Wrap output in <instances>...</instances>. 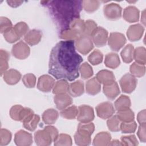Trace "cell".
I'll list each match as a JSON object with an SVG mask.
<instances>
[{"label": "cell", "mask_w": 146, "mask_h": 146, "mask_svg": "<svg viewBox=\"0 0 146 146\" xmlns=\"http://www.w3.org/2000/svg\"><path fill=\"white\" fill-rule=\"evenodd\" d=\"M82 61V57L76 51L74 40H61L50 52L48 73L56 79L73 81L79 76Z\"/></svg>", "instance_id": "6da1fadb"}, {"label": "cell", "mask_w": 146, "mask_h": 146, "mask_svg": "<svg viewBox=\"0 0 146 146\" xmlns=\"http://www.w3.org/2000/svg\"><path fill=\"white\" fill-rule=\"evenodd\" d=\"M83 1H41L46 6L52 19L61 33L70 28L71 25L80 18L83 8Z\"/></svg>", "instance_id": "7a4b0ae2"}, {"label": "cell", "mask_w": 146, "mask_h": 146, "mask_svg": "<svg viewBox=\"0 0 146 146\" xmlns=\"http://www.w3.org/2000/svg\"><path fill=\"white\" fill-rule=\"evenodd\" d=\"M94 131V125L93 123H80L74 136L76 144L77 145H89L91 141L90 136Z\"/></svg>", "instance_id": "3957f363"}, {"label": "cell", "mask_w": 146, "mask_h": 146, "mask_svg": "<svg viewBox=\"0 0 146 146\" xmlns=\"http://www.w3.org/2000/svg\"><path fill=\"white\" fill-rule=\"evenodd\" d=\"M58 130L54 127L47 126L44 129L39 130L34 134L35 141L37 145H40L41 141L43 145H49L52 141H55L58 137Z\"/></svg>", "instance_id": "277c9868"}, {"label": "cell", "mask_w": 146, "mask_h": 146, "mask_svg": "<svg viewBox=\"0 0 146 146\" xmlns=\"http://www.w3.org/2000/svg\"><path fill=\"white\" fill-rule=\"evenodd\" d=\"M10 115L13 120L21 121L23 123H25L30 120L34 115V113L29 108H23L20 105H15L10 109Z\"/></svg>", "instance_id": "5b68a950"}, {"label": "cell", "mask_w": 146, "mask_h": 146, "mask_svg": "<svg viewBox=\"0 0 146 146\" xmlns=\"http://www.w3.org/2000/svg\"><path fill=\"white\" fill-rule=\"evenodd\" d=\"M76 44L78 50L84 55L88 53L94 47L92 38L86 34L79 36L76 39Z\"/></svg>", "instance_id": "8992f818"}, {"label": "cell", "mask_w": 146, "mask_h": 146, "mask_svg": "<svg viewBox=\"0 0 146 146\" xmlns=\"http://www.w3.org/2000/svg\"><path fill=\"white\" fill-rule=\"evenodd\" d=\"M94 119V113L92 107L82 105L78 107L77 120L82 123H90Z\"/></svg>", "instance_id": "52a82bcc"}, {"label": "cell", "mask_w": 146, "mask_h": 146, "mask_svg": "<svg viewBox=\"0 0 146 146\" xmlns=\"http://www.w3.org/2000/svg\"><path fill=\"white\" fill-rule=\"evenodd\" d=\"M103 11L106 17L110 20H116L121 17V7L117 3H110L105 5Z\"/></svg>", "instance_id": "ba28073f"}, {"label": "cell", "mask_w": 146, "mask_h": 146, "mask_svg": "<svg viewBox=\"0 0 146 146\" xmlns=\"http://www.w3.org/2000/svg\"><path fill=\"white\" fill-rule=\"evenodd\" d=\"M126 39L124 35L119 33H111L108 38V44L110 48L115 51H118L125 43Z\"/></svg>", "instance_id": "9c48e42d"}, {"label": "cell", "mask_w": 146, "mask_h": 146, "mask_svg": "<svg viewBox=\"0 0 146 146\" xmlns=\"http://www.w3.org/2000/svg\"><path fill=\"white\" fill-rule=\"evenodd\" d=\"M136 79L129 74H126L120 80V84L122 91L125 93L132 92L136 88Z\"/></svg>", "instance_id": "30bf717a"}, {"label": "cell", "mask_w": 146, "mask_h": 146, "mask_svg": "<svg viewBox=\"0 0 146 146\" xmlns=\"http://www.w3.org/2000/svg\"><path fill=\"white\" fill-rule=\"evenodd\" d=\"M97 115L103 119H106L110 117L115 112L112 104L109 102H106L99 104L96 107Z\"/></svg>", "instance_id": "8fae6325"}, {"label": "cell", "mask_w": 146, "mask_h": 146, "mask_svg": "<svg viewBox=\"0 0 146 146\" xmlns=\"http://www.w3.org/2000/svg\"><path fill=\"white\" fill-rule=\"evenodd\" d=\"M94 44L97 47H102L106 45L107 38V31L102 27H97L91 35Z\"/></svg>", "instance_id": "7c38bea8"}, {"label": "cell", "mask_w": 146, "mask_h": 146, "mask_svg": "<svg viewBox=\"0 0 146 146\" xmlns=\"http://www.w3.org/2000/svg\"><path fill=\"white\" fill-rule=\"evenodd\" d=\"M13 55L19 59H24L30 54L29 47L22 40L13 46L11 50Z\"/></svg>", "instance_id": "4fadbf2b"}, {"label": "cell", "mask_w": 146, "mask_h": 146, "mask_svg": "<svg viewBox=\"0 0 146 146\" xmlns=\"http://www.w3.org/2000/svg\"><path fill=\"white\" fill-rule=\"evenodd\" d=\"M55 84V80L49 75H44L39 78L37 87L43 92H49Z\"/></svg>", "instance_id": "5bb4252c"}, {"label": "cell", "mask_w": 146, "mask_h": 146, "mask_svg": "<svg viewBox=\"0 0 146 146\" xmlns=\"http://www.w3.org/2000/svg\"><path fill=\"white\" fill-rule=\"evenodd\" d=\"M14 141L18 145H29L33 143L32 135L25 131L20 130L15 133Z\"/></svg>", "instance_id": "9a60e30c"}, {"label": "cell", "mask_w": 146, "mask_h": 146, "mask_svg": "<svg viewBox=\"0 0 146 146\" xmlns=\"http://www.w3.org/2000/svg\"><path fill=\"white\" fill-rule=\"evenodd\" d=\"M144 30V29L141 25H133L131 26L128 29L127 35L131 41L134 42L138 40L141 38Z\"/></svg>", "instance_id": "2e32d148"}, {"label": "cell", "mask_w": 146, "mask_h": 146, "mask_svg": "<svg viewBox=\"0 0 146 146\" xmlns=\"http://www.w3.org/2000/svg\"><path fill=\"white\" fill-rule=\"evenodd\" d=\"M124 19L129 22H135L139 21V11L135 6H129L124 9L123 12Z\"/></svg>", "instance_id": "e0dca14e"}, {"label": "cell", "mask_w": 146, "mask_h": 146, "mask_svg": "<svg viewBox=\"0 0 146 146\" xmlns=\"http://www.w3.org/2000/svg\"><path fill=\"white\" fill-rule=\"evenodd\" d=\"M96 79L100 83H103L104 85H108L115 82V76L112 72L103 70L98 72L96 74Z\"/></svg>", "instance_id": "ac0fdd59"}, {"label": "cell", "mask_w": 146, "mask_h": 146, "mask_svg": "<svg viewBox=\"0 0 146 146\" xmlns=\"http://www.w3.org/2000/svg\"><path fill=\"white\" fill-rule=\"evenodd\" d=\"M54 103L59 110H62L68 106H70L72 103V101L71 98L65 93L55 95L54 96Z\"/></svg>", "instance_id": "d6986e66"}, {"label": "cell", "mask_w": 146, "mask_h": 146, "mask_svg": "<svg viewBox=\"0 0 146 146\" xmlns=\"http://www.w3.org/2000/svg\"><path fill=\"white\" fill-rule=\"evenodd\" d=\"M21 78V74L19 71L14 69H10L5 72L3 75V79L6 83L13 85L17 84Z\"/></svg>", "instance_id": "ffe728a7"}, {"label": "cell", "mask_w": 146, "mask_h": 146, "mask_svg": "<svg viewBox=\"0 0 146 146\" xmlns=\"http://www.w3.org/2000/svg\"><path fill=\"white\" fill-rule=\"evenodd\" d=\"M103 92L108 98L110 99H115L120 93L117 83L114 82L110 84L104 85Z\"/></svg>", "instance_id": "44dd1931"}, {"label": "cell", "mask_w": 146, "mask_h": 146, "mask_svg": "<svg viewBox=\"0 0 146 146\" xmlns=\"http://www.w3.org/2000/svg\"><path fill=\"white\" fill-rule=\"evenodd\" d=\"M42 38L41 32L37 30H30L25 36V40L30 45L34 46L38 44Z\"/></svg>", "instance_id": "7402d4cb"}, {"label": "cell", "mask_w": 146, "mask_h": 146, "mask_svg": "<svg viewBox=\"0 0 146 146\" xmlns=\"http://www.w3.org/2000/svg\"><path fill=\"white\" fill-rule=\"evenodd\" d=\"M101 86L96 77L92 78L86 82V92L92 95L99 93L100 91Z\"/></svg>", "instance_id": "603a6c76"}, {"label": "cell", "mask_w": 146, "mask_h": 146, "mask_svg": "<svg viewBox=\"0 0 146 146\" xmlns=\"http://www.w3.org/2000/svg\"><path fill=\"white\" fill-rule=\"evenodd\" d=\"M105 65L109 68H116L120 63V59L118 55L114 52H110L106 55Z\"/></svg>", "instance_id": "cb8c5ba5"}, {"label": "cell", "mask_w": 146, "mask_h": 146, "mask_svg": "<svg viewBox=\"0 0 146 146\" xmlns=\"http://www.w3.org/2000/svg\"><path fill=\"white\" fill-rule=\"evenodd\" d=\"M70 95L74 97L79 96L84 92V84L80 80H78L69 85L68 91Z\"/></svg>", "instance_id": "d4e9b609"}, {"label": "cell", "mask_w": 146, "mask_h": 146, "mask_svg": "<svg viewBox=\"0 0 146 146\" xmlns=\"http://www.w3.org/2000/svg\"><path fill=\"white\" fill-rule=\"evenodd\" d=\"M58 112L54 109H48L42 115L43 121L47 124H54L57 120Z\"/></svg>", "instance_id": "484cf974"}, {"label": "cell", "mask_w": 146, "mask_h": 146, "mask_svg": "<svg viewBox=\"0 0 146 146\" xmlns=\"http://www.w3.org/2000/svg\"><path fill=\"white\" fill-rule=\"evenodd\" d=\"M133 51L134 48L132 44H128L125 46V47L123 49L120 54L124 62L129 63L133 60Z\"/></svg>", "instance_id": "4316f807"}, {"label": "cell", "mask_w": 146, "mask_h": 146, "mask_svg": "<svg viewBox=\"0 0 146 146\" xmlns=\"http://www.w3.org/2000/svg\"><path fill=\"white\" fill-rule=\"evenodd\" d=\"M115 106L118 111L127 110L131 106L130 99L125 95H121L115 102Z\"/></svg>", "instance_id": "83f0119b"}, {"label": "cell", "mask_w": 146, "mask_h": 146, "mask_svg": "<svg viewBox=\"0 0 146 146\" xmlns=\"http://www.w3.org/2000/svg\"><path fill=\"white\" fill-rule=\"evenodd\" d=\"M68 88L69 84L64 79H61L56 83L52 92L55 94H65L68 91Z\"/></svg>", "instance_id": "f1b7e54d"}, {"label": "cell", "mask_w": 146, "mask_h": 146, "mask_svg": "<svg viewBox=\"0 0 146 146\" xmlns=\"http://www.w3.org/2000/svg\"><path fill=\"white\" fill-rule=\"evenodd\" d=\"M116 115L120 121L124 122H131L134 119V113L129 108L118 111Z\"/></svg>", "instance_id": "f546056e"}, {"label": "cell", "mask_w": 146, "mask_h": 146, "mask_svg": "<svg viewBox=\"0 0 146 146\" xmlns=\"http://www.w3.org/2000/svg\"><path fill=\"white\" fill-rule=\"evenodd\" d=\"M133 56L136 62L140 64L145 65V49L144 47H139L136 48L134 51Z\"/></svg>", "instance_id": "4dcf8cb0"}, {"label": "cell", "mask_w": 146, "mask_h": 146, "mask_svg": "<svg viewBox=\"0 0 146 146\" xmlns=\"http://www.w3.org/2000/svg\"><path fill=\"white\" fill-rule=\"evenodd\" d=\"M78 113V110L75 106H72L66 109H63L60 112V115L67 119H74Z\"/></svg>", "instance_id": "1f68e13d"}, {"label": "cell", "mask_w": 146, "mask_h": 146, "mask_svg": "<svg viewBox=\"0 0 146 146\" xmlns=\"http://www.w3.org/2000/svg\"><path fill=\"white\" fill-rule=\"evenodd\" d=\"M108 129L111 131L117 132L120 129V120L117 117V115L112 116L109 119L107 122Z\"/></svg>", "instance_id": "d6a6232c"}, {"label": "cell", "mask_w": 146, "mask_h": 146, "mask_svg": "<svg viewBox=\"0 0 146 146\" xmlns=\"http://www.w3.org/2000/svg\"><path fill=\"white\" fill-rule=\"evenodd\" d=\"M10 55L8 52L5 50H1V75L2 76L3 74L8 68V60Z\"/></svg>", "instance_id": "836d02e7"}, {"label": "cell", "mask_w": 146, "mask_h": 146, "mask_svg": "<svg viewBox=\"0 0 146 146\" xmlns=\"http://www.w3.org/2000/svg\"><path fill=\"white\" fill-rule=\"evenodd\" d=\"M103 54L98 50H94L88 57V61L93 65H96L103 60Z\"/></svg>", "instance_id": "e575fe53"}, {"label": "cell", "mask_w": 146, "mask_h": 146, "mask_svg": "<svg viewBox=\"0 0 146 146\" xmlns=\"http://www.w3.org/2000/svg\"><path fill=\"white\" fill-rule=\"evenodd\" d=\"M130 72L136 76H142L145 74V66L137 63H133L130 66Z\"/></svg>", "instance_id": "d590c367"}, {"label": "cell", "mask_w": 146, "mask_h": 146, "mask_svg": "<svg viewBox=\"0 0 146 146\" xmlns=\"http://www.w3.org/2000/svg\"><path fill=\"white\" fill-rule=\"evenodd\" d=\"M82 6L84 9L88 12L92 13L97 10L99 6L98 1H83Z\"/></svg>", "instance_id": "8d00e7d4"}, {"label": "cell", "mask_w": 146, "mask_h": 146, "mask_svg": "<svg viewBox=\"0 0 146 146\" xmlns=\"http://www.w3.org/2000/svg\"><path fill=\"white\" fill-rule=\"evenodd\" d=\"M79 71L81 74L82 78L84 79H87L93 75L92 67L86 62L84 63L80 67H79Z\"/></svg>", "instance_id": "74e56055"}, {"label": "cell", "mask_w": 146, "mask_h": 146, "mask_svg": "<svg viewBox=\"0 0 146 146\" xmlns=\"http://www.w3.org/2000/svg\"><path fill=\"white\" fill-rule=\"evenodd\" d=\"M40 120V117L38 115H35L33 116V117L27 122L23 123V127L31 131H33L35 130L36 128L38 122Z\"/></svg>", "instance_id": "f35d334b"}, {"label": "cell", "mask_w": 146, "mask_h": 146, "mask_svg": "<svg viewBox=\"0 0 146 146\" xmlns=\"http://www.w3.org/2000/svg\"><path fill=\"white\" fill-rule=\"evenodd\" d=\"M136 128V123L135 121L124 122L120 124V129L123 133H133Z\"/></svg>", "instance_id": "ab89813d"}, {"label": "cell", "mask_w": 146, "mask_h": 146, "mask_svg": "<svg viewBox=\"0 0 146 146\" xmlns=\"http://www.w3.org/2000/svg\"><path fill=\"white\" fill-rule=\"evenodd\" d=\"M4 38L9 43H14L19 39V36L15 33L14 27L11 28L5 33H3Z\"/></svg>", "instance_id": "60d3db41"}, {"label": "cell", "mask_w": 146, "mask_h": 146, "mask_svg": "<svg viewBox=\"0 0 146 146\" xmlns=\"http://www.w3.org/2000/svg\"><path fill=\"white\" fill-rule=\"evenodd\" d=\"M24 84L28 88H33L35 85L36 78L34 75L32 74H28L24 75L22 79Z\"/></svg>", "instance_id": "b9f144b4"}, {"label": "cell", "mask_w": 146, "mask_h": 146, "mask_svg": "<svg viewBox=\"0 0 146 146\" xmlns=\"http://www.w3.org/2000/svg\"><path fill=\"white\" fill-rule=\"evenodd\" d=\"M96 28V24L95 22L91 20H88L85 22L84 34L91 36Z\"/></svg>", "instance_id": "7bdbcfd3"}, {"label": "cell", "mask_w": 146, "mask_h": 146, "mask_svg": "<svg viewBox=\"0 0 146 146\" xmlns=\"http://www.w3.org/2000/svg\"><path fill=\"white\" fill-rule=\"evenodd\" d=\"M14 29L17 35L21 37L27 33L29 27L25 22H19L15 25Z\"/></svg>", "instance_id": "ee69618b"}, {"label": "cell", "mask_w": 146, "mask_h": 146, "mask_svg": "<svg viewBox=\"0 0 146 146\" xmlns=\"http://www.w3.org/2000/svg\"><path fill=\"white\" fill-rule=\"evenodd\" d=\"M11 139V132L6 129L2 128L1 129V145H6L10 143Z\"/></svg>", "instance_id": "f6af8a7d"}, {"label": "cell", "mask_w": 146, "mask_h": 146, "mask_svg": "<svg viewBox=\"0 0 146 146\" xmlns=\"http://www.w3.org/2000/svg\"><path fill=\"white\" fill-rule=\"evenodd\" d=\"M111 139V135L107 132H102L97 134V135L95 136L94 140V145H96V144L99 141H105L106 142H109L110 141ZM107 145V144L106 143Z\"/></svg>", "instance_id": "bcb514c9"}, {"label": "cell", "mask_w": 146, "mask_h": 146, "mask_svg": "<svg viewBox=\"0 0 146 146\" xmlns=\"http://www.w3.org/2000/svg\"><path fill=\"white\" fill-rule=\"evenodd\" d=\"M12 28L11 21L6 17H1V33H5L6 31Z\"/></svg>", "instance_id": "7dc6e473"}, {"label": "cell", "mask_w": 146, "mask_h": 146, "mask_svg": "<svg viewBox=\"0 0 146 146\" xmlns=\"http://www.w3.org/2000/svg\"><path fill=\"white\" fill-rule=\"evenodd\" d=\"M121 141H124L123 145H125L128 141L131 142V145H137L138 142L135 135H131L128 136H121Z\"/></svg>", "instance_id": "c3c4849f"}, {"label": "cell", "mask_w": 146, "mask_h": 146, "mask_svg": "<svg viewBox=\"0 0 146 146\" xmlns=\"http://www.w3.org/2000/svg\"><path fill=\"white\" fill-rule=\"evenodd\" d=\"M137 135L141 141L145 142V124H140L137 132Z\"/></svg>", "instance_id": "681fc988"}, {"label": "cell", "mask_w": 146, "mask_h": 146, "mask_svg": "<svg viewBox=\"0 0 146 146\" xmlns=\"http://www.w3.org/2000/svg\"><path fill=\"white\" fill-rule=\"evenodd\" d=\"M137 121L141 124H145V110H143L140 111L137 115Z\"/></svg>", "instance_id": "f907efd6"}, {"label": "cell", "mask_w": 146, "mask_h": 146, "mask_svg": "<svg viewBox=\"0 0 146 146\" xmlns=\"http://www.w3.org/2000/svg\"><path fill=\"white\" fill-rule=\"evenodd\" d=\"M7 3L9 4L11 7H18V6L21 5L23 1H7Z\"/></svg>", "instance_id": "816d5d0a"}, {"label": "cell", "mask_w": 146, "mask_h": 146, "mask_svg": "<svg viewBox=\"0 0 146 146\" xmlns=\"http://www.w3.org/2000/svg\"><path fill=\"white\" fill-rule=\"evenodd\" d=\"M119 141L117 140H113L112 141V143H110L109 145H122L123 144L122 143H120V142H119Z\"/></svg>", "instance_id": "f5cc1de1"}]
</instances>
